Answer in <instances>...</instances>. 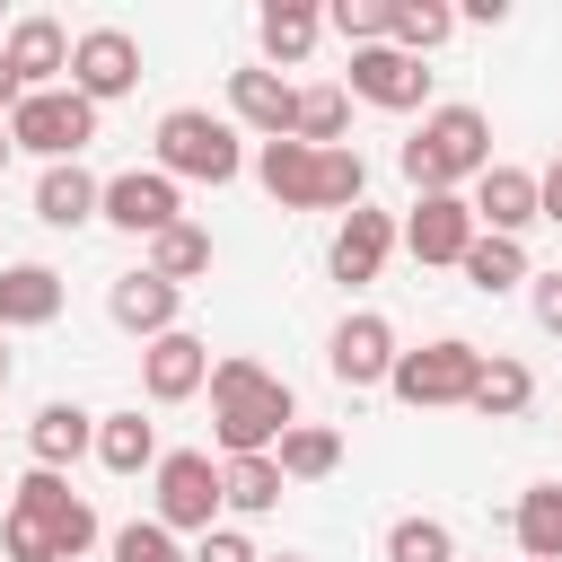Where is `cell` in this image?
Masks as SVG:
<instances>
[{"instance_id":"1","label":"cell","mask_w":562,"mask_h":562,"mask_svg":"<svg viewBox=\"0 0 562 562\" xmlns=\"http://www.w3.org/2000/svg\"><path fill=\"white\" fill-rule=\"evenodd\" d=\"M290 422H299L290 378H272V369L246 360V351L211 360V439H220V457H272V439H281Z\"/></svg>"},{"instance_id":"2","label":"cell","mask_w":562,"mask_h":562,"mask_svg":"<svg viewBox=\"0 0 562 562\" xmlns=\"http://www.w3.org/2000/svg\"><path fill=\"white\" fill-rule=\"evenodd\" d=\"M395 167H404L413 193H457V184H474V176L492 167V114H483V105H430L422 132L395 149Z\"/></svg>"},{"instance_id":"3","label":"cell","mask_w":562,"mask_h":562,"mask_svg":"<svg viewBox=\"0 0 562 562\" xmlns=\"http://www.w3.org/2000/svg\"><path fill=\"white\" fill-rule=\"evenodd\" d=\"M158 176L176 184H237L246 176V132L211 105H176L158 114Z\"/></svg>"},{"instance_id":"4","label":"cell","mask_w":562,"mask_h":562,"mask_svg":"<svg viewBox=\"0 0 562 562\" xmlns=\"http://www.w3.org/2000/svg\"><path fill=\"white\" fill-rule=\"evenodd\" d=\"M474 378H483V351H474L465 334H439V342H422V351H395V369H386L395 404H413V413H448V404H465Z\"/></svg>"},{"instance_id":"5","label":"cell","mask_w":562,"mask_h":562,"mask_svg":"<svg viewBox=\"0 0 562 562\" xmlns=\"http://www.w3.org/2000/svg\"><path fill=\"white\" fill-rule=\"evenodd\" d=\"M149 518L167 536H211L220 527V465L202 448H158V465H149Z\"/></svg>"},{"instance_id":"6","label":"cell","mask_w":562,"mask_h":562,"mask_svg":"<svg viewBox=\"0 0 562 562\" xmlns=\"http://www.w3.org/2000/svg\"><path fill=\"white\" fill-rule=\"evenodd\" d=\"M88 140H97V105H88L79 88H35V97L9 105V149H35L44 167L79 158Z\"/></svg>"},{"instance_id":"7","label":"cell","mask_w":562,"mask_h":562,"mask_svg":"<svg viewBox=\"0 0 562 562\" xmlns=\"http://www.w3.org/2000/svg\"><path fill=\"white\" fill-rule=\"evenodd\" d=\"M97 220L149 246L158 228H176V220H184V184H176V176H158V167H123V176H105V193H97Z\"/></svg>"},{"instance_id":"8","label":"cell","mask_w":562,"mask_h":562,"mask_svg":"<svg viewBox=\"0 0 562 562\" xmlns=\"http://www.w3.org/2000/svg\"><path fill=\"white\" fill-rule=\"evenodd\" d=\"M9 509H18V518H35V527L53 536V553H61V562H88V544L105 536V527H97V509H88L61 474H44V465H26V483L9 492Z\"/></svg>"},{"instance_id":"9","label":"cell","mask_w":562,"mask_h":562,"mask_svg":"<svg viewBox=\"0 0 562 562\" xmlns=\"http://www.w3.org/2000/svg\"><path fill=\"white\" fill-rule=\"evenodd\" d=\"M70 88L105 114L114 97H132L140 88V35H123V26H88V35H70Z\"/></svg>"},{"instance_id":"10","label":"cell","mask_w":562,"mask_h":562,"mask_svg":"<svg viewBox=\"0 0 562 562\" xmlns=\"http://www.w3.org/2000/svg\"><path fill=\"white\" fill-rule=\"evenodd\" d=\"M342 97H360L378 114H422L430 105V70L413 53H395V44H360L351 70H342Z\"/></svg>"},{"instance_id":"11","label":"cell","mask_w":562,"mask_h":562,"mask_svg":"<svg viewBox=\"0 0 562 562\" xmlns=\"http://www.w3.org/2000/svg\"><path fill=\"white\" fill-rule=\"evenodd\" d=\"M325 369H334V386H386V369H395V325L378 316V307H351L334 334H325Z\"/></svg>"},{"instance_id":"12","label":"cell","mask_w":562,"mask_h":562,"mask_svg":"<svg viewBox=\"0 0 562 562\" xmlns=\"http://www.w3.org/2000/svg\"><path fill=\"white\" fill-rule=\"evenodd\" d=\"M211 386V342L202 334H158V342H140V395L149 404H193Z\"/></svg>"},{"instance_id":"13","label":"cell","mask_w":562,"mask_h":562,"mask_svg":"<svg viewBox=\"0 0 562 562\" xmlns=\"http://www.w3.org/2000/svg\"><path fill=\"white\" fill-rule=\"evenodd\" d=\"M465 211H474V228H483V237H518V246H527V228H536V176L492 158V167L474 176Z\"/></svg>"},{"instance_id":"14","label":"cell","mask_w":562,"mask_h":562,"mask_svg":"<svg viewBox=\"0 0 562 562\" xmlns=\"http://www.w3.org/2000/svg\"><path fill=\"white\" fill-rule=\"evenodd\" d=\"M395 237H404L413 263H465V246H474V211H465V193H422L413 220H404Z\"/></svg>"},{"instance_id":"15","label":"cell","mask_w":562,"mask_h":562,"mask_svg":"<svg viewBox=\"0 0 562 562\" xmlns=\"http://www.w3.org/2000/svg\"><path fill=\"white\" fill-rule=\"evenodd\" d=\"M386 255H395V220L360 202V211H342V220H334V246H325V272H334L342 290H360V281H378V272H386Z\"/></svg>"},{"instance_id":"16","label":"cell","mask_w":562,"mask_h":562,"mask_svg":"<svg viewBox=\"0 0 562 562\" xmlns=\"http://www.w3.org/2000/svg\"><path fill=\"white\" fill-rule=\"evenodd\" d=\"M290 114H299V88L281 70H228V123L255 132V140H290Z\"/></svg>"},{"instance_id":"17","label":"cell","mask_w":562,"mask_h":562,"mask_svg":"<svg viewBox=\"0 0 562 562\" xmlns=\"http://www.w3.org/2000/svg\"><path fill=\"white\" fill-rule=\"evenodd\" d=\"M105 316H114L132 342H158V334H176V325H184V290H176V281H158V272H123V281L105 290Z\"/></svg>"},{"instance_id":"18","label":"cell","mask_w":562,"mask_h":562,"mask_svg":"<svg viewBox=\"0 0 562 562\" xmlns=\"http://www.w3.org/2000/svg\"><path fill=\"white\" fill-rule=\"evenodd\" d=\"M0 61L18 70L26 97H35V88H70V35H61L53 18H18L9 44H0Z\"/></svg>"},{"instance_id":"19","label":"cell","mask_w":562,"mask_h":562,"mask_svg":"<svg viewBox=\"0 0 562 562\" xmlns=\"http://www.w3.org/2000/svg\"><path fill=\"white\" fill-rule=\"evenodd\" d=\"M97 448V413L88 404H70V395H53L35 422H26V457L44 465V474H61V465H79Z\"/></svg>"},{"instance_id":"20","label":"cell","mask_w":562,"mask_h":562,"mask_svg":"<svg viewBox=\"0 0 562 562\" xmlns=\"http://www.w3.org/2000/svg\"><path fill=\"white\" fill-rule=\"evenodd\" d=\"M70 299V281L53 263H0V334H26V325H53Z\"/></svg>"},{"instance_id":"21","label":"cell","mask_w":562,"mask_h":562,"mask_svg":"<svg viewBox=\"0 0 562 562\" xmlns=\"http://www.w3.org/2000/svg\"><path fill=\"white\" fill-rule=\"evenodd\" d=\"M316 35H325V9H316V0H263V9H255L263 70H281V61H307V53H316Z\"/></svg>"},{"instance_id":"22","label":"cell","mask_w":562,"mask_h":562,"mask_svg":"<svg viewBox=\"0 0 562 562\" xmlns=\"http://www.w3.org/2000/svg\"><path fill=\"white\" fill-rule=\"evenodd\" d=\"M97 193H105V176H88L79 158H61V167L35 176V220L44 228H88L97 220Z\"/></svg>"},{"instance_id":"23","label":"cell","mask_w":562,"mask_h":562,"mask_svg":"<svg viewBox=\"0 0 562 562\" xmlns=\"http://www.w3.org/2000/svg\"><path fill=\"white\" fill-rule=\"evenodd\" d=\"M255 184H263L281 211H316V149H307V140H263V149H255Z\"/></svg>"},{"instance_id":"24","label":"cell","mask_w":562,"mask_h":562,"mask_svg":"<svg viewBox=\"0 0 562 562\" xmlns=\"http://www.w3.org/2000/svg\"><path fill=\"white\" fill-rule=\"evenodd\" d=\"M105 474H149L158 465V422H140V404L123 413H97V448H88Z\"/></svg>"},{"instance_id":"25","label":"cell","mask_w":562,"mask_h":562,"mask_svg":"<svg viewBox=\"0 0 562 562\" xmlns=\"http://www.w3.org/2000/svg\"><path fill=\"white\" fill-rule=\"evenodd\" d=\"M527 404H536V369H527V360H501V351H483V378H474L465 413H483V422H518Z\"/></svg>"},{"instance_id":"26","label":"cell","mask_w":562,"mask_h":562,"mask_svg":"<svg viewBox=\"0 0 562 562\" xmlns=\"http://www.w3.org/2000/svg\"><path fill=\"white\" fill-rule=\"evenodd\" d=\"M272 465H281V483H325V474L342 465V430H325V422H290V430L272 439Z\"/></svg>"},{"instance_id":"27","label":"cell","mask_w":562,"mask_h":562,"mask_svg":"<svg viewBox=\"0 0 562 562\" xmlns=\"http://www.w3.org/2000/svg\"><path fill=\"white\" fill-rule=\"evenodd\" d=\"M281 465L272 457H220V509H237V518H272L281 509Z\"/></svg>"},{"instance_id":"28","label":"cell","mask_w":562,"mask_h":562,"mask_svg":"<svg viewBox=\"0 0 562 562\" xmlns=\"http://www.w3.org/2000/svg\"><path fill=\"white\" fill-rule=\"evenodd\" d=\"M448 35H457V9H448V0H386V44H395V53L430 61Z\"/></svg>"},{"instance_id":"29","label":"cell","mask_w":562,"mask_h":562,"mask_svg":"<svg viewBox=\"0 0 562 562\" xmlns=\"http://www.w3.org/2000/svg\"><path fill=\"white\" fill-rule=\"evenodd\" d=\"M509 527H518L527 562H562V483H527L518 509H509Z\"/></svg>"},{"instance_id":"30","label":"cell","mask_w":562,"mask_h":562,"mask_svg":"<svg viewBox=\"0 0 562 562\" xmlns=\"http://www.w3.org/2000/svg\"><path fill=\"white\" fill-rule=\"evenodd\" d=\"M342 132H351V97H342V79H316V88H299L290 140H307V149H342Z\"/></svg>"},{"instance_id":"31","label":"cell","mask_w":562,"mask_h":562,"mask_svg":"<svg viewBox=\"0 0 562 562\" xmlns=\"http://www.w3.org/2000/svg\"><path fill=\"white\" fill-rule=\"evenodd\" d=\"M211 255H220V246H211V228L176 220V228H158V237H149V263H140V272H158V281H176V290H184V281H202V272H211Z\"/></svg>"},{"instance_id":"32","label":"cell","mask_w":562,"mask_h":562,"mask_svg":"<svg viewBox=\"0 0 562 562\" xmlns=\"http://www.w3.org/2000/svg\"><path fill=\"white\" fill-rule=\"evenodd\" d=\"M483 299H501V290H518V281H536V263H527V246L518 237H483L474 228V246H465V263H457Z\"/></svg>"},{"instance_id":"33","label":"cell","mask_w":562,"mask_h":562,"mask_svg":"<svg viewBox=\"0 0 562 562\" xmlns=\"http://www.w3.org/2000/svg\"><path fill=\"white\" fill-rule=\"evenodd\" d=\"M369 202V158L342 140V149H316V211H360Z\"/></svg>"},{"instance_id":"34","label":"cell","mask_w":562,"mask_h":562,"mask_svg":"<svg viewBox=\"0 0 562 562\" xmlns=\"http://www.w3.org/2000/svg\"><path fill=\"white\" fill-rule=\"evenodd\" d=\"M386 562H457V527L448 518H395L386 527Z\"/></svg>"},{"instance_id":"35","label":"cell","mask_w":562,"mask_h":562,"mask_svg":"<svg viewBox=\"0 0 562 562\" xmlns=\"http://www.w3.org/2000/svg\"><path fill=\"white\" fill-rule=\"evenodd\" d=\"M325 26H334L351 53H360V44H386V0H334Z\"/></svg>"},{"instance_id":"36","label":"cell","mask_w":562,"mask_h":562,"mask_svg":"<svg viewBox=\"0 0 562 562\" xmlns=\"http://www.w3.org/2000/svg\"><path fill=\"white\" fill-rule=\"evenodd\" d=\"M114 562H184V544L158 518H132V527H114Z\"/></svg>"},{"instance_id":"37","label":"cell","mask_w":562,"mask_h":562,"mask_svg":"<svg viewBox=\"0 0 562 562\" xmlns=\"http://www.w3.org/2000/svg\"><path fill=\"white\" fill-rule=\"evenodd\" d=\"M184 562H263V553H255V536H246V527H211V536H193V553H184Z\"/></svg>"},{"instance_id":"38","label":"cell","mask_w":562,"mask_h":562,"mask_svg":"<svg viewBox=\"0 0 562 562\" xmlns=\"http://www.w3.org/2000/svg\"><path fill=\"white\" fill-rule=\"evenodd\" d=\"M527 307H536V325L562 342V272H536V281H527Z\"/></svg>"},{"instance_id":"39","label":"cell","mask_w":562,"mask_h":562,"mask_svg":"<svg viewBox=\"0 0 562 562\" xmlns=\"http://www.w3.org/2000/svg\"><path fill=\"white\" fill-rule=\"evenodd\" d=\"M536 220H553V228H562V158L536 176Z\"/></svg>"},{"instance_id":"40","label":"cell","mask_w":562,"mask_h":562,"mask_svg":"<svg viewBox=\"0 0 562 562\" xmlns=\"http://www.w3.org/2000/svg\"><path fill=\"white\" fill-rule=\"evenodd\" d=\"M501 18H509V0H465L457 9V26H501Z\"/></svg>"},{"instance_id":"41","label":"cell","mask_w":562,"mask_h":562,"mask_svg":"<svg viewBox=\"0 0 562 562\" xmlns=\"http://www.w3.org/2000/svg\"><path fill=\"white\" fill-rule=\"evenodd\" d=\"M18 97H26V88H18V70L0 61V123H9V105H18Z\"/></svg>"},{"instance_id":"42","label":"cell","mask_w":562,"mask_h":562,"mask_svg":"<svg viewBox=\"0 0 562 562\" xmlns=\"http://www.w3.org/2000/svg\"><path fill=\"white\" fill-rule=\"evenodd\" d=\"M0 386H9V334H0Z\"/></svg>"},{"instance_id":"43","label":"cell","mask_w":562,"mask_h":562,"mask_svg":"<svg viewBox=\"0 0 562 562\" xmlns=\"http://www.w3.org/2000/svg\"><path fill=\"white\" fill-rule=\"evenodd\" d=\"M263 562H307V553H263Z\"/></svg>"},{"instance_id":"44","label":"cell","mask_w":562,"mask_h":562,"mask_svg":"<svg viewBox=\"0 0 562 562\" xmlns=\"http://www.w3.org/2000/svg\"><path fill=\"white\" fill-rule=\"evenodd\" d=\"M0 167H9V123H0Z\"/></svg>"},{"instance_id":"45","label":"cell","mask_w":562,"mask_h":562,"mask_svg":"<svg viewBox=\"0 0 562 562\" xmlns=\"http://www.w3.org/2000/svg\"><path fill=\"white\" fill-rule=\"evenodd\" d=\"M457 562H465V553H457Z\"/></svg>"}]
</instances>
